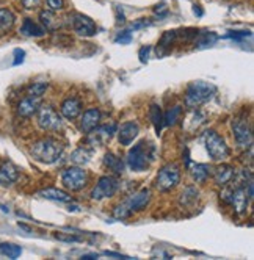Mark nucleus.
<instances>
[{"mask_svg": "<svg viewBox=\"0 0 254 260\" xmlns=\"http://www.w3.org/2000/svg\"><path fill=\"white\" fill-rule=\"evenodd\" d=\"M155 157V146L146 140L135 144L127 154V166L132 171H144L149 168V165L154 161Z\"/></svg>", "mask_w": 254, "mask_h": 260, "instance_id": "1", "label": "nucleus"}, {"mask_svg": "<svg viewBox=\"0 0 254 260\" xmlns=\"http://www.w3.org/2000/svg\"><path fill=\"white\" fill-rule=\"evenodd\" d=\"M63 149H65V146L63 143H60L57 138H43L40 141H36L33 146H31V155L33 158H36L38 161L41 163H55L61 154H63Z\"/></svg>", "mask_w": 254, "mask_h": 260, "instance_id": "2", "label": "nucleus"}, {"mask_svg": "<svg viewBox=\"0 0 254 260\" xmlns=\"http://www.w3.org/2000/svg\"><path fill=\"white\" fill-rule=\"evenodd\" d=\"M216 92V86L209 82H193L188 85L187 92H185V105L188 108H198L199 105H203L209 102L213 94Z\"/></svg>", "mask_w": 254, "mask_h": 260, "instance_id": "3", "label": "nucleus"}, {"mask_svg": "<svg viewBox=\"0 0 254 260\" xmlns=\"http://www.w3.org/2000/svg\"><path fill=\"white\" fill-rule=\"evenodd\" d=\"M151 201V191L148 188H143L138 193L132 194L125 202H122L121 206L115 209V218L116 219H124L129 218L134 212H140L143 209H146V206Z\"/></svg>", "mask_w": 254, "mask_h": 260, "instance_id": "4", "label": "nucleus"}, {"mask_svg": "<svg viewBox=\"0 0 254 260\" xmlns=\"http://www.w3.org/2000/svg\"><path fill=\"white\" fill-rule=\"evenodd\" d=\"M204 144H206V149H207L212 160L221 161V160H226L229 157V147H228L226 141L216 134L215 130H209V132H206Z\"/></svg>", "mask_w": 254, "mask_h": 260, "instance_id": "5", "label": "nucleus"}, {"mask_svg": "<svg viewBox=\"0 0 254 260\" xmlns=\"http://www.w3.org/2000/svg\"><path fill=\"white\" fill-rule=\"evenodd\" d=\"M180 180V170L176 163H168L158 171L157 180H155V187L160 191H170L173 190Z\"/></svg>", "mask_w": 254, "mask_h": 260, "instance_id": "6", "label": "nucleus"}, {"mask_svg": "<svg viewBox=\"0 0 254 260\" xmlns=\"http://www.w3.org/2000/svg\"><path fill=\"white\" fill-rule=\"evenodd\" d=\"M63 187L71 191H80L88 183V173L79 166H71L61 176Z\"/></svg>", "mask_w": 254, "mask_h": 260, "instance_id": "7", "label": "nucleus"}, {"mask_svg": "<svg viewBox=\"0 0 254 260\" xmlns=\"http://www.w3.org/2000/svg\"><path fill=\"white\" fill-rule=\"evenodd\" d=\"M38 125L46 132H58L63 127L61 116L50 105L38 108Z\"/></svg>", "mask_w": 254, "mask_h": 260, "instance_id": "8", "label": "nucleus"}, {"mask_svg": "<svg viewBox=\"0 0 254 260\" xmlns=\"http://www.w3.org/2000/svg\"><path fill=\"white\" fill-rule=\"evenodd\" d=\"M232 132H234L235 141H237L240 147H243V149L252 147V128L246 118H240V116L235 118L232 121Z\"/></svg>", "mask_w": 254, "mask_h": 260, "instance_id": "9", "label": "nucleus"}, {"mask_svg": "<svg viewBox=\"0 0 254 260\" xmlns=\"http://www.w3.org/2000/svg\"><path fill=\"white\" fill-rule=\"evenodd\" d=\"M118 190V180L112 176H104L98 180L96 187L91 191V199L101 201L105 198H112Z\"/></svg>", "mask_w": 254, "mask_h": 260, "instance_id": "10", "label": "nucleus"}, {"mask_svg": "<svg viewBox=\"0 0 254 260\" xmlns=\"http://www.w3.org/2000/svg\"><path fill=\"white\" fill-rule=\"evenodd\" d=\"M72 27H74V31L80 36H93L98 31L96 24L93 22L91 17H88L85 14H79V13L72 17Z\"/></svg>", "mask_w": 254, "mask_h": 260, "instance_id": "11", "label": "nucleus"}, {"mask_svg": "<svg viewBox=\"0 0 254 260\" xmlns=\"http://www.w3.org/2000/svg\"><path fill=\"white\" fill-rule=\"evenodd\" d=\"M118 130V124L116 122H110V124H105V125H101V127H96L93 130V137H91V141L93 144H105L107 141H110L112 137L116 134Z\"/></svg>", "mask_w": 254, "mask_h": 260, "instance_id": "12", "label": "nucleus"}, {"mask_svg": "<svg viewBox=\"0 0 254 260\" xmlns=\"http://www.w3.org/2000/svg\"><path fill=\"white\" fill-rule=\"evenodd\" d=\"M140 132V127L137 122L134 121H129V122H124L118 130H116V134H118V140L122 146H129L138 135Z\"/></svg>", "mask_w": 254, "mask_h": 260, "instance_id": "13", "label": "nucleus"}, {"mask_svg": "<svg viewBox=\"0 0 254 260\" xmlns=\"http://www.w3.org/2000/svg\"><path fill=\"white\" fill-rule=\"evenodd\" d=\"M40 107H41V98L27 94V98H24L19 102V105H17V113L22 118H30L38 111Z\"/></svg>", "mask_w": 254, "mask_h": 260, "instance_id": "14", "label": "nucleus"}, {"mask_svg": "<svg viewBox=\"0 0 254 260\" xmlns=\"http://www.w3.org/2000/svg\"><path fill=\"white\" fill-rule=\"evenodd\" d=\"M229 202L234 206L235 212L239 215H243L248 209V202H249V198L246 194V187H237L235 190H232Z\"/></svg>", "mask_w": 254, "mask_h": 260, "instance_id": "15", "label": "nucleus"}, {"mask_svg": "<svg viewBox=\"0 0 254 260\" xmlns=\"http://www.w3.org/2000/svg\"><path fill=\"white\" fill-rule=\"evenodd\" d=\"M99 121H101V111L98 108H89L85 111L80 119V130L83 134H91L99 125Z\"/></svg>", "mask_w": 254, "mask_h": 260, "instance_id": "16", "label": "nucleus"}, {"mask_svg": "<svg viewBox=\"0 0 254 260\" xmlns=\"http://www.w3.org/2000/svg\"><path fill=\"white\" fill-rule=\"evenodd\" d=\"M61 115L72 121V119H76L79 115H80V111H82V102L77 99V98H68L63 104H61Z\"/></svg>", "mask_w": 254, "mask_h": 260, "instance_id": "17", "label": "nucleus"}, {"mask_svg": "<svg viewBox=\"0 0 254 260\" xmlns=\"http://www.w3.org/2000/svg\"><path fill=\"white\" fill-rule=\"evenodd\" d=\"M234 176H235V171L229 165H220L213 170V179L220 187H226L228 183H231Z\"/></svg>", "mask_w": 254, "mask_h": 260, "instance_id": "18", "label": "nucleus"}, {"mask_svg": "<svg viewBox=\"0 0 254 260\" xmlns=\"http://www.w3.org/2000/svg\"><path fill=\"white\" fill-rule=\"evenodd\" d=\"M17 176H19V173L11 161H5L0 166V185H11L17 180Z\"/></svg>", "mask_w": 254, "mask_h": 260, "instance_id": "19", "label": "nucleus"}, {"mask_svg": "<svg viewBox=\"0 0 254 260\" xmlns=\"http://www.w3.org/2000/svg\"><path fill=\"white\" fill-rule=\"evenodd\" d=\"M204 122H206V115L201 113L199 110L192 108L190 115L187 116V119L184 122V127H185V130H188V132H195V130H198Z\"/></svg>", "mask_w": 254, "mask_h": 260, "instance_id": "20", "label": "nucleus"}, {"mask_svg": "<svg viewBox=\"0 0 254 260\" xmlns=\"http://www.w3.org/2000/svg\"><path fill=\"white\" fill-rule=\"evenodd\" d=\"M40 19H41V24L46 30L49 31H55L58 27H61V22L60 19L55 16V13H53L52 10H44L40 13Z\"/></svg>", "mask_w": 254, "mask_h": 260, "instance_id": "21", "label": "nucleus"}, {"mask_svg": "<svg viewBox=\"0 0 254 260\" xmlns=\"http://www.w3.org/2000/svg\"><path fill=\"white\" fill-rule=\"evenodd\" d=\"M38 194H40L41 198H44V199H49V201L72 202V198H71L66 191H61V190H57V188H46V190H41Z\"/></svg>", "mask_w": 254, "mask_h": 260, "instance_id": "22", "label": "nucleus"}, {"mask_svg": "<svg viewBox=\"0 0 254 260\" xmlns=\"http://www.w3.org/2000/svg\"><path fill=\"white\" fill-rule=\"evenodd\" d=\"M14 21H16V17H14V14L10 10L0 8V36L7 35L13 28Z\"/></svg>", "mask_w": 254, "mask_h": 260, "instance_id": "23", "label": "nucleus"}, {"mask_svg": "<svg viewBox=\"0 0 254 260\" xmlns=\"http://www.w3.org/2000/svg\"><path fill=\"white\" fill-rule=\"evenodd\" d=\"M210 166L209 165H204V163H196L192 166V176H193V180L198 182V183H203L207 180V177L210 176Z\"/></svg>", "mask_w": 254, "mask_h": 260, "instance_id": "24", "label": "nucleus"}, {"mask_svg": "<svg viewBox=\"0 0 254 260\" xmlns=\"http://www.w3.org/2000/svg\"><path fill=\"white\" fill-rule=\"evenodd\" d=\"M21 33L24 36H43L46 33V28L33 22V19H25L21 27Z\"/></svg>", "mask_w": 254, "mask_h": 260, "instance_id": "25", "label": "nucleus"}, {"mask_svg": "<svg viewBox=\"0 0 254 260\" xmlns=\"http://www.w3.org/2000/svg\"><path fill=\"white\" fill-rule=\"evenodd\" d=\"M104 165L107 166L108 170H112L115 174H122L124 173V163L119 157H116L115 154L108 152L104 157Z\"/></svg>", "mask_w": 254, "mask_h": 260, "instance_id": "26", "label": "nucleus"}, {"mask_svg": "<svg viewBox=\"0 0 254 260\" xmlns=\"http://www.w3.org/2000/svg\"><path fill=\"white\" fill-rule=\"evenodd\" d=\"M149 116H151V121H152V124H154L155 132H157V135H158V134H160V130H162V125H163V116H162V110H160L158 105H155V104L151 105Z\"/></svg>", "mask_w": 254, "mask_h": 260, "instance_id": "27", "label": "nucleus"}, {"mask_svg": "<svg viewBox=\"0 0 254 260\" xmlns=\"http://www.w3.org/2000/svg\"><path fill=\"white\" fill-rule=\"evenodd\" d=\"M89 158H91V151H88L85 146L79 147V149L74 151L71 155V160L74 163H77V165H86L89 161Z\"/></svg>", "mask_w": 254, "mask_h": 260, "instance_id": "28", "label": "nucleus"}, {"mask_svg": "<svg viewBox=\"0 0 254 260\" xmlns=\"http://www.w3.org/2000/svg\"><path fill=\"white\" fill-rule=\"evenodd\" d=\"M0 254H4L8 258H17L22 254L21 246L13 245V243H2L0 245Z\"/></svg>", "mask_w": 254, "mask_h": 260, "instance_id": "29", "label": "nucleus"}, {"mask_svg": "<svg viewBox=\"0 0 254 260\" xmlns=\"http://www.w3.org/2000/svg\"><path fill=\"white\" fill-rule=\"evenodd\" d=\"M180 115H182V107H180V105L173 107L165 115V118H163V124H165V125H174L179 121Z\"/></svg>", "mask_w": 254, "mask_h": 260, "instance_id": "30", "label": "nucleus"}, {"mask_svg": "<svg viewBox=\"0 0 254 260\" xmlns=\"http://www.w3.org/2000/svg\"><path fill=\"white\" fill-rule=\"evenodd\" d=\"M198 199V190L195 187H187L180 194V206H190Z\"/></svg>", "mask_w": 254, "mask_h": 260, "instance_id": "31", "label": "nucleus"}, {"mask_svg": "<svg viewBox=\"0 0 254 260\" xmlns=\"http://www.w3.org/2000/svg\"><path fill=\"white\" fill-rule=\"evenodd\" d=\"M216 40H218V36H216L215 33L209 31V33H204L201 35V40L198 41V47L199 49H206V47H210L216 43Z\"/></svg>", "mask_w": 254, "mask_h": 260, "instance_id": "32", "label": "nucleus"}, {"mask_svg": "<svg viewBox=\"0 0 254 260\" xmlns=\"http://www.w3.org/2000/svg\"><path fill=\"white\" fill-rule=\"evenodd\" d=\"M47 89V83L46 82H35L30 88H28V94L30 96H38L41 98Z\"/></svg>", "mask_w": 254, "mask_h": 260, "instance_id": "33", "label": "nucleus"}, {"mask_svg": "<svg viewBox=\"0 0 254 260\" xmlns=\"http://www.w3.org/2000/svg\"><path fill=\"white\" fill-rule=\"evenodd\" d=\"M174 38H176V31H167L165 35H163V38H162V41L158 44V49H165V50H163V55L168 52V49H170L171 43L174 41Z\"/></svg>", "mask_w": 254, "mask_h": 260, "instance_id": "34", "label": "nucleus"}, {"mask_svg": "<svg viewBox=\"0 0 254 260\" xmlns=\"http://www.w3.org/2000/svg\"><path fill=\"white\" fill-rule=\"evenodd\" d=\"M249 36H251V31H229L226 35V38H232L235 41H239L243 38H249Z\"/></svg>", "mask_w": 254, "mask_h": 260, "instance_id": "35", "label": "nucleus"}, {"mask_svg": "<svg viewBox=\"0 0 254 260\" xmlns=\"http://www.w3.org/2000/svg\"><path fill=\"white\" fill-rule=\"evenodd\" d=\"M118 44L121 43V44H129L131 41H132V35H131V31H121L118 36H116V40H115Z\"/></svg>", "mask_w": 254, "mask_h": 260, "instance_id": "36", "label": "nucleus"}, {"mask_svg": "<svg viewBox=\"0 0 254 260\" xmlns=\"http://www.w3.org/2000/svg\"><path fill=\"white\" fill-rule=\"evenodd\" d=\"M43 0H21V4L25 10H36L41 5Z\"/></svg>", "mask_w": 254, "mask_h": 260, "instance_id": "37", "label": "nucleus"}, {"mask_svg": "<svg viewBox=\"0 0 254 260\" xmlns=\"http://www.w3.org/2000/svg\"><path fill=\"white\" fill-rule=\"evenodd\" d=\"M47 2V7L52 10V11H60L63 7H65V2L63 0H46Z\"/></svg>", "mask_w": 254, "mask_h": 260, "instance_id": "38", "label": "nucleus"}, {"mask_svg": "<svg viewBox=\"0 0 254 260\" xmlns=\"http://www.w3.org/2000/svg\"><path fill=\"white\" fill-rule=\"evenodd\" d=\"M24 58H25V52L21 50V49H16L14 50V61H13V64H21L24 61Z\"/></svg>", "mask_w": 254, "mask_h": 260, "instance_id": "39", "label": "nucleus"}, {"mask_svg": "<svg viewBox=\"0 0 254 260\" xmlns=\"http://www.w3.org/2000/svg\"><path fill=\"white\" fill-rule=\"evenodd\" d=\"M55 238L61 240V241H68V243H72V241H80L82 238L74 237V235H63V234H55Z\"/></svg>", "mask_w": 254, "mask_h": 260, "instance_id": "40", "label": "nucleus"}, {"mask_svg": "<svg viewBox=\"0 0 254 260\" xmlns=\"http://www.w3.org/2000/svg\"><path fill=\"white\" fill-rule=\"evenodd\" d=\"M149 50H151V47H143V49L140 50V60H141V63H146V61H148Z\"/></svg>", "mask_w": 254, "mask_h": 260, "instance_id": "41", "label": "nucleus"}, {"mask_svg": "<svg viewBox=\"0 0 254 260\" xmlns=\"http://www.w3.org/2000/svg\"><path fill=\"white\" fill-rule=\"evenodd\" d=\"M104 254H105V255H108V257H118V258H131V257H127V255H121V254H116V252H110V251H105Z\"/></svg>", "mask_w": 254, "mask_h": 260, "instance_id": "42", "label": "nucleus"}, {"mask_svg": "<svg viewBox=\"0 0 254 260\" xmlns=\"http://www.w3.org/2000/svg\"><path fill=\"white\" fill-rule=\"evenodd\" d=\"M82 258H98V254H86Z\"/></svg>", "mask_w": 254, "mask_h": 260, "instance_id": "43", "label": "nucleus"}]
</instances>
